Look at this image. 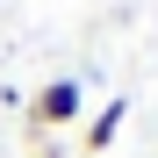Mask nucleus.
Here are the masks:
<instances>
[{
    "label": "nucleus",
    "instance_id": "obj_2",
    "mask_svg": "<svg viewBox=\"0 0 158 158\" xmlns=\"http://www.w3.org/2000/svg\"><path fill=\"white\" fill-rule=\"evenodd\" d=\"M122 115H129V101L115 94L108 108H101V115L86 122V137H79V144H86V151H108V144H115V129H122Z\"/></svg>",
    "mask_w": 158,
    "mask_h": 158
},
{
    "label": "nucleus",
    "instance_id": "obj_1",
    "mask_svg": "<svg viewBox=\"0 0 158 158\" xmlns=\"http://www.w3.org/2000/svg\"><path fill=\"white\" fill-rule=\"evenodd\" d=\"M79 108H86V94H79L72 79H50V86H43L36 101H29V122H36V129H65V122H72Z\"/></svg>",
    "mask_w": 158,
    "mask_h": 158
},
{
    "label": "nucleus",
    "instance_id": "obj_3",
    "mask_svg": "<svg viewBox=\"0 0 158 158\" xmlns=\"http://www.w3.org/2000/svg\"><path fill=\"white\" fill-rule=\"evenodd\" d=\"M36 158H65V151H58V144H50V151H36Z\"/></svg>",
    "mask_w": 158,
    "mask_h": 158
}]
</instances>
